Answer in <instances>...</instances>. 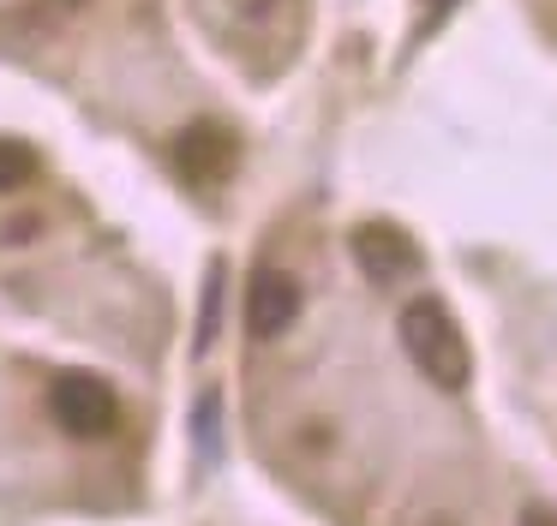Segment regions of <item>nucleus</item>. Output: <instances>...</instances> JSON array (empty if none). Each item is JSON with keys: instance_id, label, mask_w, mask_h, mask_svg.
Wrapping results in <instances>:
<instances>
[{"instance_id": "1", "label": "nucleus", "mask_w": 557, "mask_h": 526, "mask_svg": "<svg viewBox=\"0 0 557 526\" xmlns=\"http://www.w3.org/2000/svg\"><path fill=\"white\" fill-rule=\"evenodd\" d=\"M401 347H408V359L420 365V377H432L437 389H468L473 377V353L468 341H461L456 317H449L437 299H413L408 311H401Z\"/></svg>"}, {"instance_id": "2", "label": "nucleus", "mask_w": 557, "mask_h": 526, "mask_svg": "<svg viewBox=\"0 0 557 526\" xmlns=\"http://www.w3.org/2000/svg\"><path fill=\"white\" fill-rule=\"evenodd\" d=\"M49 413H54V425H61L66 437H109V430L121 425L114 389L102 377H90V371H61V377H54Z\"/></svg>"}, {"instance_id": "3", "label": "nucleus", "mask_w": 557, "mask_h": 526, "mask_svg": "<svg viewBox=\"0 0 557 526\" xmlns=\"http://www.w3.org/2000/svg\"><path fill=\"white\" fill-rule=\"evenodd\" d=\"M174 162H181V174L193 179V186H222V179L234 174V162H240V143H234L228 126H216V120H198V126H186L181 138H174Z\"/></svg>"}, {"instance_id": "4", "label": "nucleus", "mask_w": 557, "mask_h": 526, "mask_svg": "<svg viewBox=\"0 0 557 526\" xmlns=\"http://www.w3.org/2000/svg\"><path fill=\"white\" fill-rule=\"evenodd\" d=\"M294 317H300V281L288 270H258L246 287V329L258 341H276L282 329H294Z\"/></svg>"}, {"instance_id": "5", "label": "nucleus", "mask_w": 557, "mask_h": 526, "mask_svg": "<svg viewBox=\"0 0 557 526\" xmlns=\"http://www.w3.org/2000/svg\"><path fill=\"white\" fill-rule=\"evenodd\" d=\"M354 263H360L372 281H401V275L420 270V246L389 222H366L360 234H354Z\"/></svg>"}, {"instance_id": "6", "label": "nucleus", "mask_w": 557, "mask_h": 526, "mask_svg": "<svg viewBox=\"0 0 557 526\" xmlns=\"http://www.w3.org/2000/svg\"><path fill=\"white\" fill-rule=\"evenodd\" d=\"M37 179V150L18 138H0V191H18Z\"/></svg>"}, {"instance_id": "7", "label": "nucleus", "mask_w": 557, "mask_h": 526, "mask_svg": "<svg viewBox=\"0 0 557 526\" xmlns=\"http://www.w3.org/2000/svg\"><path fill=\"white\" fill-rule=\"evenodd\" d=\"M521 526H557V514H552V509H540V502H533V509L521 514Z\"/></svg>"}, {"instance_id": "8", "label": "nucleus", "mask_w": 557, "mask_h": 526, "mask_svg": "<svg viewBox=\"0 0 557 526\" xmlns=\"http://www.w3.org/2000/svg\"><path fill=\"white\" fill-rule=\"evenodd\" d=\"M425 7H432V12H449V7H456V0H425Z\"/></svg>"}, {"instance_id": "9", "label": "nucleus", "mask_w": 557, "mask_h": 526, "mask_svg": "<svg viewBox=\"0 0 557 526\" xmlns=\"http://www.w3.org/2000/svg\"><path fill=\"white\" fill-rule=\"evenodd\" d=\"M66 7H78V0H66Z\"/></svg>"}]
</instances>
